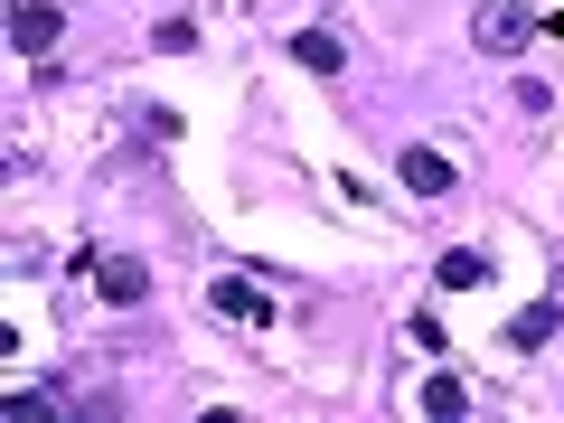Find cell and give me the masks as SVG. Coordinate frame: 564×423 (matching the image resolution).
<instances>
[{"mask_svg":"<svg viewBox=\"0 0 564 423\" xmlns=\"http://www.w3.org/2000/svg\"><path fill=\"white\" fill-rule=\"evenodd\" d=\"M57 39H66V10H57V0H10V47H20V57H47Z\"/></svg>","mask_w":564,"mask_h":423,"instance_id":"1","label":"cell"},{"mask_svg":"<svg viewBox=\"0 0 564 423\" xmlns=\"http://www.w3.org/2000/svg\"><path fill=\"white\" fill-rule=\"evenodd\" d=\"M207 311H217V321H236V329H263V321H273V292H263V282H245V273H226L217 292H207Z\"/></svg>","mask_w":564,"mask_h":423,"instance_id":"2","label":"cell"},{"mask_svg":"<svg viewBox=\"0 0 564 423\" xmlns=\"http://www.w3.org/2000/svg\"><path fill=\"white\" fill-rule=\"evenodd\" d=\"M95 292H104V302H141V292H151V263H141V254H104L95 263Z\"/></svg>","mask_w":564,"mask_h":423,"instance_id":"3","label":"cell"},{"mask_svg":"<svg viewBox=\"0 0 564 423\" xmlns=\"http://www.w3.org/2000/svg\"><path fill=\"white\" fill-rule=\"evenodd\" d=\"M470 39H480L489 57H518V47L536 39V20H527V10H480V29H470Z\"/></svg>","mask_w":564,"mask_h":423,"instance_id":"4","label":"cell"},{"mask_svg":"<svg viewBox=\"0 0 564 423\" xmlns=\"http://www.w3.org/2000/svg\"><path fill=\"white\" fill-rule=\"evenodd\" d=\"M395 180L414 188V198H443V188H452V161H443V151H423V141H414V151H404V161H395Z\"/></svg>","mask_w":564,"mask_h":423,"instance_id":"5","label":"cell"},{"mask_svg":"<svg viewBox=\"0 0 564 423\" xmlns=\"http://www.w3.org/2000/svg\"><path fill=\"white\" fill-rule=\"evenodd\" d=\"M292 66H302V76H339V66H348L339 29H302V39H292Z\"/></svg>","mask_w":564,"mask_h":423,"instance_id":"6","label":"cell"},{"mask_svg":"<svg viewBox=\"0 0 564 423\" xmlns=\"http://www.w3.org/2000/svg\"><path fill=\"white\" fill-rule=\"evenodd\" d=\"M433 282H443V292H480V282H489V254H480V245H452V254L433 263Z\"/></svg>","mask_w":564,"mask_h":423,"instance_id":"7","label":"cell"},{"mask_svg":"<svg viewBox=\"0 0 564 423\" xmlns=\"http://www.w3.org/2000/svg\"><path fill=\"white\" fill-rule=\"evenodd\" d=\"M555 329H564V302H527L518 321H508V348H545Z\"/></svg>","mask_w":564,"mask_h":423,"instance_id":"8","label":"cell"},{"mask_svg":"<svg viewBox=\"0 0 564 423\" xmlns=\"http://www.w3.org/2000/svg\"><path fill=\"white\" fill-rule=\"evenodd\" d=\"M423 414L462 423V414H470V386H462V377H433V386H423Z\"/></svg>","mask_w":564,"mask_h":423,"instance_id":"9","label":"cell"},{"mask_svg":"<svg viewBox=\"0 0 564 423\" xmlns=\"http://www.w3.org/2000/svg\"><path fill=\"white\" fill-rule=\"evenodd\" d=\"M10 414H66V395H57V377H39V386H10Z\"/></svg>","mask_w":564,"mask_h":423,"instance_id":"10","label":"cell"},{"mask_svg":"<svg viewBox=\"0 0 564 423\" xmlns=\"http://www.w3.org/2000/svg\"><path fill=\"white\" fill-rule=\"evenodd\" d=\"M151 47H161V57H188V47H198V29H188V20H161V29H151Z\"/></svg>","mask_w":564,"mask_h":423,"instance_id":"11","label":"cell"}]
</instances>
